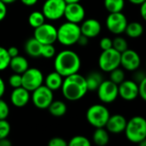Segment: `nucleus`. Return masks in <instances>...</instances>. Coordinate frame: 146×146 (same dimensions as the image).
I'll list each match as a JSON object with an SVG mask.
<instances>
[{"label": "nucleus", "mask_w": 146, "mask_h": 146, "mask_svg": "<svg viewBox=\"0 0 146 146\" xmlns=\"http://www.w3.org/2000/svg\"><path fill=\"white\" fill-rule=\"evenodd\" d=\"M118 95L126 101H133L139 97L138 84L130 80H124L118 85Z\"/></svg>", "instance_id": "obj_14"}, {"label": "nucleus", "mask_w": 146, "mask_h": 146, "mask_svg": "<svg viewBox=\"0 0 146 146\" xmlns=\"http://www.w3.org/2000/svg\"><path fill=\"white\" fill-rule=\"evenodd\" d=\"M98 98L104 104L113 103L118 98V85L111 80H103L97 89Z\"/></svg>", "instance_id": "obj_11"}, {"label": "nucleus", "mask_w": 146, "mask_h": 146, "mask_svg": "<svg viewBox=\"0 0 146 146\" xmlns=\"http://www.w3.org/2000/svg\"><path fill=\"white\" fill-rule=\"evenodd\" d=\"M139 87V96L142 98V100H146V77H144L138 85Z\"/></svg>", "instance_id": "obj_36"}, {"label": "nucleus", "mask_w": 146, "mask_h": 146, "mask_svg": "<svg viewBox=\"0 0 146 146\" xmlns=\"http://www.w3.org/2000/svg\"><path fill=\"white\" fill-rule=\"evenodd\" d=\"M85 15V9L80 3H72L66 4L63 16H65L68 21L78 24L80 22H82Z\"/></svg>", "instance_id": "obj_15"}, {"label": "nucleus", "mask_w": 146, "mask_h": 146, "mask_svg": "<svg viewBox=\"0 0 146 146\" xmlns=\"http://www.w3.org/2000/svg\"><path fill=\"white\" fill-rule=\"evenodd\" d=\"M125 80V72L119 67L110 72V80L116 85L121 84Z\"/></svg>", "instance_id": "obj_28"}, {"label": "nucleus", "mask_w": 146, "mask_h": 146, "mask_svg": "<svg viewBox=\"0 0 146 146\" xmlns=\"http://www.w3.org/2000/svg\"><path fill=\"white\" fill-rule=\"evenodd\" d=\"M127 24V19L121 12L110 13L106 19V27L108 30L114 34H121L124 33Z\"/></svg>", "instance_id": "obj_12"}, {"label": "nucleus", "mask_w": 146, "mask_h": 146, "mask_svg": "<svg viewBox=\"0 0 146 146\" xmlns=\"http://www.w3.org/2000/svg\"><path fill=\"white\" fill-rule=\"evenodd\" d=\"M10 124L7 120H0V139L8 138L10 133Z\"/></svg>", "instance_id": "obj_33"}, {"label": "nucleus", "mask_w": 146, "mask_h": 146, "mask_svg": "<svg viewBox=\"0 0 146 146\" xmlns=\"http://www.w3.org/2000/svg\"><path fill=\"white\" fill-rule=\"evenodd\" d=\"M7 15V5L0 1V21H3Z\"/></svg>", "instance_id": "obj_39"}, {"label": "nucleus", "mask_w": 146, "mask_h": 146, "mask_svg": "<svg viewBox=\"0 0 146 146\" xmlns=\"http://www.w3.org/2000/svg\"><path fill=\"white\" fill-rule=\"evenodd\" d=\"M49 146H68V142L63 139L62 138L60 137H54L52 139H50L49 143H48Z\"/></svg>", "instance_id": "obj_37"}, {"label": "nucleus", "mask_w": 146, "mask_h": 146, "mask_svg": "<svg viewBox=\"0 0 146 146\" xmlns=\"http://www.w3.org/2000/svg\"><path fill=\"white\" fill-rule=\"evenodd\" d=\"M10 58L7 49L0 46V71H3L9 67Z\"/></svg>", "instance_id": "obj_30"}, {"label": "nucleus", "mask_w": 146, "mask_h": 146, "mask_svg": "<svg viewBox=\"0 0 146 146\" xmlns=\"http://www.w3.org/2000/svg\"><path fill=\"white\" fill-rule=\"evenodd\" d=\"M56 56V49L53 45V44H43L42 50H41V56H44V58H52Z\"/></svg>", "instance_id": "obj_32"}, {"label": "nucleus", "mask_w": 146, "mask_h": 146, "mask_svg": "<svg viewBox=\"0 0 146 146\" xmlns=\"http://www.w3.org/2000/svg\"><path fill=\"white\" fill-rule=\"evenodd\" d=\"M127 122V119L122 115L116 114L110 115L104 127H106V130L109 133L113 134H119L125 131Z\"/></svg>", "instance_id": "obj_16"}, {"label": "nucleus", "mask_w": 146, "mask_h": 146, "mask_svg": "<svg viewBox=\"0 0 146 146\" xmlns=\"http://www.w3.org/2000/svg\"><path fill=\"white\" fill-rule=\"evenodd\" d=\"M99 45L103 50L110 49V48H112V39L108 37H104L100 40Z\"/></svg>", "instance_id": "obj_38"}, {"label": "nucleus", "mask_w": 146, "mask_h": 146, "mask_svg": "<svg viewBox=\"0 0 146 146\" xmlns=\"http://www.w3.org/2000/svg\"><path fill=\"white\" fill-rule=\"evenodd\" d=\"M1 2H3L4 4L8 5V4H12L14 3L15 2H16V0H0Z\"/></svg>", "instance_id": "obj_47"}, {"label": "nucleus", "mask_w": 146, "mask_h": 146, "mask_svg": "<svg viewBox=\"0 0 146 146\" xmlns=\"http://www.w3.org/2000/svg\"><path fill=\"white\" fill-rule=\"evenodd\" d=\"M44 83L42 72L36 68H28L21 74V86L28 92H33Z\"/></svg>", "instance_id": "obj_7"}, {"label": "nucleus", "mask_w": 146, "mask_h": 146, "mask_svg": "<svg viewBox=\"0 0 146 146\" xmlns=\"http://www.w3.org/2000/svg\"><path fill=\"white\" fill-rule=\"evenodd\" d=\"M125 6V0H104V7L110 13L121 12Z\"/></svg>", "instance_id": "obj_26"}, {"label": "nucleus", "mask_w": 146, "mask_h": 146, "mask_svg": "<svg viewBox=\"0 0 146 146\" xmlns=\"http://www.w3.org/2000/svg\"><path fill=\"white\" fill-rule=\"evenodd\" d=\"M43 44L35 38H29L25 44V50L27 54L32 57L41 56V50Z\"/></svg>", "instance_id": "obj_21"}, {"label": "nucleus", "mask_w": 146, "mask_h": 146, "mask_svg": "<svg viewBox=\"0 0 146 146\" xmlns=\"http://www.w3.org/2000/svg\"><path fill=\"white\" fill-rule=\"evenodd\" d=\"M98 65L101 70L110 73L121 65V53L114 48L103 50L98 57Z\"/></svg>", "instance_id": "obj_6"}, {"label": "nucleus", "mask_w": 146, "mask_h": 146, "mask_svg": "<svg viewBox=\"0 0 146 146\" xmlns=\"http://www.w3.org/2000/svg\"><path fill=\"white\" fill-rule=\"evenodd\" d=\"M9 115V107L8 104L0 98V120H5Z\"/></svg>", "instance_id": "obj_35"}, {"label": "nucleus", "mask_w": 146, "mask_h": 146, "mask_svg": "<svg viewBox=\"0 0 146 146\" xmlns=\"http://www.w3.org/2000/svg\"><path fill=\"white\" fill-rule=\"evenodd\" d=\"M85 78H86V82L88 91H97L98 87L103 81L102 75L97 72H92Z\"/></svg>", "instance_id": "obj_25"}, {"label": "nucleus", "mask_w": 146, "mask_h": 146, "mask_svg": "<svg viewBox=\"0 0 146 146\" xmlns=\"http://www.w3.org/2000/svg\"><path fill=\"white\" fill-rule=\"evenodd\" d=\"M30 100V92L22 86L14 88L10 95L11 104L16 108L25 107Z\"/></svg>", "instance_id": "obj_18"}, {"label": "nucleus", "mask_w": 146, "mask_h": 146, "mask_svg": "<svg viewBox=\"0 0 146 146\" xmlns=\"http://www.w3.org/2000/svg\"><path fill=\"white\" fill-rule=\"evenodd\" d=\"M110 115L109 110L102 104H93L86 111L87 121L96 128L104 127Z\"/></svg>", "instance_id": "obj_5"}, {"label": "nucleus", "mask_w": 146, "mask_h": 146, "mask_svg": "<svg viewBox=\"0 0 146 146\" xmlns=\"http://www.w3.org/2000/svg\"><path fill=\"white\" fill-rule=\"evenodd\" d=\"M11 145V142L7 139H0V146H10Z\"/></svg>", "instance_id": "obj_45"}, {"label": "nucleus", "mask_w": 146, "mask_h": 146, "mask_svg": "<svg viewBox=\"0 0 146 146\" xmlns=\"http://www.w3.org/2000/svg\"><path fill=\"white\" fill-rule=\"evenodd\" d=\"M124 33H126V34L129 38H139L143 34L144 27H143L142 24H140L138 21H133L130 23L127 22Z\"/></svg>", "instance_id": "obj_22"}, {"label": "nucleus", "mask_w": 146, "mask_h": 146, "mask_svg": "<svg viewBox=\"0 0 146 146\" xmlns=\"http://www.w3.org/2000/svg\"><path fill=\"white\" fill-rule=\"evenodd\" d=\"M63 81V77L56 71L50 73L44 79V86L51 91H56L61 88Z\"/></svg>", "instance_id": "obj_20"}, {"label": "nucleus", "mask_w": 146, "mask_h": 146, "mask_svg": "<svg viewBox=\"0 0 146 146\" xmlns=\"http://www.w3.org/2000/svg\"><path fill=\"white\" fill-rule=\"evenodd\" d=\"M141 64V58L138 52L133 50L127 49L121 53V65L127 71L137 70Z\"/></svg>", "instance_id": "obj_13"}, {"label": "nucleus", "mask_w": 146, "mask_h": 146, "mask_svg": "<svg viewBox=\"0 0 146 146\" xmlns=\"http://www.w3.org/2000/svg\"><path fill=\"white\" fill-rule=\"evenodd\" d=\"M61 89L64 98L73 102L81 99L88 92L86 78L79 73L64 77Z\"/></svg>", "instance_id": "obj_1"}, {"label": "nucleus", "mask_w": 146, "mask_h": 146, "mask_svg": "<svg viewBox=\"0 0 146 146\" xmlns=\"http://www.w3.org/2000/svg\"><path fill=\"white\" fill-rule=\"evenodd\" d=\"M68 145L69 146H90L91 142L90 140L82 135H77L73 137L69 142L68 143Z\"/></svg>", "instance_id": "obj_31"}, {"label": "nucleus", "mask_w": 146, "mask_h": 146, "mask_svg": "<svg viewBox=\"0 0 146 146\" xmlns=\"http://www.w3.org/2000/svg\"><path fill=\"white\" fill-rule=\"evenodd\" d=\"M127 139L134 144H139L146 139V121L142 116L137 115L127 122L125 128Z\"/></svg>", "instance_id": "obj_3"}, {"label": "nucleus", "mask_w": 146, "mask_h": 146, "mask_svg": "<svg viewBox=\"0 0 146 146\" xmlns=\"http://www.w3.org/2000/svg\"><path fill=\"white\" fill-rule=\"evenodd\" d=\"M4 92H5V84L3 79L0 77V98L3 96Z\"/></svg>", "instance_id": "obj_43"}, {"label": "nucleus", "mask_w": 146, "mask_h": 146, "mask_svg": "<svg viewBox=\"0 0 146 146\" xmlns=\"http://www.w3.org/2000/svg\"><path fill=\"white\" fill-rule=\"evenodd\" d=\"M33 38L42 44H54L57 38V29L53 25L44 22L41 26L34 28Z\"/></svg>", "instance_id": "obj_10"}, {"label": "nucleus", "mask_w": 146, "mask_h": 146, "mask_svg": "<svg viewBox=\"0 0 146 146\" xmlns=\"http://www.w3.org/2000/svg\"><path fill=\"white\" fill-rule=\"evenodd\" d=\"M131 3L135 4V5H140L141 3H143L144 2H145L146 0H128Z\"/></svg>", "instance_id": "obj_46"}, {"label": "nucleus", "mask_w": 146, "mask_h": 146, "mask_svg": "<svg viewBox=\"0 0 146 146\" xmlns=\"http://www.w3.org/2000/svg\"><path fill=\"white\" fill-rule=\"evenodd\" d=\"M32 94V101L33 105L40 110H44L49 107L51 102L54 100L53 91L49 89L46 86L41 85L35 90Z\"/></svg>", "instance_id": "obj_9"}, {"label": "nucleus", "mask_w": 146, "mask_h": 146, "mask_svg": "<svg viewBox=\"0 0 146 146\" xmlns=\"http://www.w3.org/2000/svg\"><path fill=\"white\" fill-rule=\"evenodd\" d=\"M47 109L49 110L50 114L56 117H61L64 115L68 110L66 104L60 100H57V101L53 100Z\"/></svg>", "instance_id": "obj_24"}, {"label": "nucleus", "mask_w": 146, "mask_h": 146, "mask_svg": "<svg viewBox=\"0 0 146 146\" xmlns=\"http://www.w3.org/2000/svg\"><path fill=\"white\" fill-rule=\"evenodd\" d=\"M44 22H45V17L44 14L40 11H33L28 16V23L33 28L41 26Z\"/></svg>", "instance_id": "obj_27"}, {"label": "nucleus", "mask_w": 146, "mask_h": 146, "mask_svg": "<svg viewBox=\"0 0 146 146\" xmlns=\"http://www.w3.org/2000/svg\"><path fill=\"white\" fill-rule=\"evenodd\" d=\"M88 39L89 38L87 37H86L83 34H81L80 36V38H79V39H78V41H77L76 44H79L80 46H85V45H86L88 44Z\"/></svg>", "instance_id": "obj_41"}, {"label": "nucleus", "mask_w": 146, "mask_h": 146, "mask_svg": "<svg viewBox=\"0 0 146 146\" xmlns=\"http://www.w3.org/2000/svg\"><path fill=\"white\" fill-rule=\"evenodd\" d=\"M93 142L95 145L98 146L106 145L110 141V135L109 132L104 127H98L96 128L93 136H92Z\"/></svg>", "instance_id": "obj_23"}, {"label": "nucleus", "mask_w": 146, "mask_h": 146, "mask_svg": "<svg viewBox=\"0 0 146 146\" xmlns=\"http://www.w3.org/2000/svg\"><path fill=\"white\" fill-rule=\"evenodd\" d=\"M81 66V61L79 55L70 50L60 51L54 61V68L62 77L78 73Z\"/></svg>", "instance_id": "obj_2"}, {"label": "nucleus", "mask_w": 146, "mask_h": 146, "mask_svg": "<svg viewBox=\"0 0 146 146\" xmlns=\"http://www.w3.org/2000/svg\"><path fill=\"white\" fill-rule=\"evenodd\" d=\"M66 4L64 0H46L43 4L42 13L45 19L50 21L59 20L64 15Z\"/></svg>", "instance_id": "obj_8"}, {"label": "nucleus", "mask_w": 146, "mask_h": 146, "mask_svg": "<svg viewBox=\"0 0 146 146\" xmlns=\"http://www.w3.org/2000/svg\"><path fill=\"white\" fill-rule=\"evenodd\" d=\"M7 51L10 57H14V56H16L17 55H19V50L15 46H10L9 48L7 49Z\"/></svg>", "instance_id": "obj_40"}, {"label": "nucleus", "mask_w": 146, "mask_h": 146, "mask_svg": "<svg viewBox=\"0 0 146 146\" xmlns=\"http://www.w3.org/2000/svg\"><path fill=\"white\" fill-rule=\"evenodd\" d=\"M38 1V0H21V2L26 6H33V5L36 4V3Z\"/></svg>", "instance_id": "obj_44"}, {"label": "nucleus", "mask_w": 146, "mask_h": 146, "mask_svg": "<svg viewBox=\"0 0 146 146\" xmlns=\"http://www.w3.org/2000/svg\"><path fill=\"white\" fill-rule=\"evenodd\" d=\"M112 48H114L118 52L121 53L128 49L127 41L122 37H116L112 40Z\"/></svg>", "instance_id": "obj_29"}, {"label": "nucleus", "mask_w": 146, "mask_h": 146, "mask_svg": "<svg viewBox=\"0 0 146 146\" xmlns=\"http://www.w3.org/2000/svg\"><path fill=\"white\" fill-rule=\"evenodd\" d=\"M80 27V32L81 34L84 36L87 37L88 38H96L101 33L102 30V26L101 23L96 20V19H87V20H83Z\"/></svg>", "instance_id": "obj_17"}, {"label": "nucleus", "mask_w": 146, "mask_h": 146, "mask_svg": "<svg viewBox=\"0 0 146 146\" xmlns=\"http://www.w3.org/2000/svg\"><path fill=\"white\" fill-rule=\"evenodd\" d=\"M139 6H140V9H139L140 15L144 20H146V1L144 2L143 3H141Z\"/></svg>", "instance_id": "obj_42"}, {"label": "nucleus", "mask_w": 146, "mask_h": 146, "mask_svg": "<svg viewBox=\"0 0 146 146\" xmlns=\"http://www.w3.org/2000/svg\"><path fill=\"white\" fill-rule=\"evenodd\" d=\"M9 84L13 88H16V87L21 86V74L14 73L9 78Z\"/></svg>", "instance_id": "obj_34"}, {"label": "nucleus", "mask_w": 146, "mask_h": 146, "mask_svg": "<svg viewBox=\"0 0 146 146\" xmlns=\"http://www.w3.org/2000/svg\"><path fill=\"white\" fill-rule=\"evenodd\" d=\"M9 67L11 68V70L14 73L20 74H23L29 68L27 60L20 55H17L16 56L10 58Z\"/></svg>", "instance_id": "obj_19"}, {"label": "nucleus", "mask_w": 146, "mask_h": 146, "mask_svg": "<svg viewBox=\"0 0 146 146\" xmlns=\"http://www.w3.org/2000/svg\"><path fill=\"white\" fill-rule=\"evenodd\" d=\"M66 3H80V0H64Z\"/></svg>", "instance_id": "obj_48"}, {"label": "nucleus", "mask_w": 146, "mask_h": 146, "mask_svg": "<svg viewBox=\"0 0 146 146\" xmlns=\"http://www.w3.org/2000/svg\"><path fill=\"white\" fill-rule=\"evenodd\" d=\"M81 35L80 27L77 23L67 21L57 28V38L60 44L65 46L75 44Z\"/></svg>", "instance_id": "obj_4"}]
</instances>
